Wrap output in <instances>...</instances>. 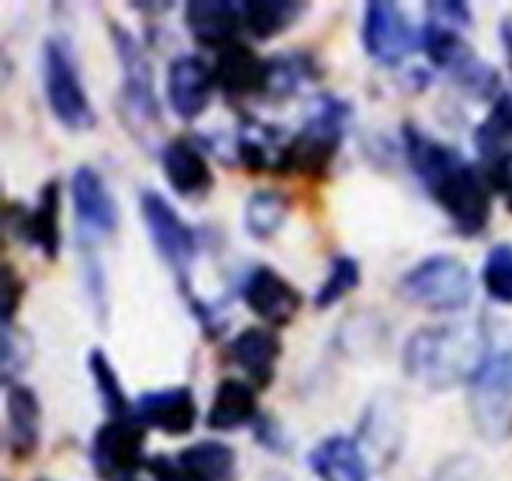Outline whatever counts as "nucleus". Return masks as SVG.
<instances>
[{
	"instance_id": "9",
	"label": "nucleus",
	"mask_w": 512,
	"mask_h": 481,
	"mask_svg": "<svg viewBox=\"0 0 512 481\" xmlns=\"http://www.w3.org/2000/svg\"><path fill=\"white\" fill-rule=\"evenodd\" d=\"M139 205L154 249L162 256L164 264L175 272L182 292H190V264L198 254V236L157 190L141 192Z\"/></svg>"
},
{
	"instance_id": "8",
	"label": "nucleus",
	"mask_w": 512,
	"mask_h": 481,
	"mask_svg": "<svg viewBox=\"0 0 512 481\" xmlns=\"http://www.w3.org/2000/svg\"><path fill=\"white\" fill-rule=\"evenodd\" d=\"M469 415L484 438H505L512 430V351H497L469 379Z\"/></svg>"
},
{
	"instance_id": "7",
	"label": "nucleus",
	"mask_w": 512,
	"mask_h": 481,
	"mask_svg": "<svg viewBox=\"0 0 512 481\" xmlns=\"http://www.w3.org/2000/svg\"><path fill=\"white\" fill-rule=\"evenodd\" d=\"M113 44L121 59L123 82H121V116L126 126L136 131L139 139H144V128H157L159 123V103L154 93V72L144 47L134 34L123 29L121 24H111Z\"/></svg>"
},
{
	"instance_id": "22",
	"label": "nucleus",
	"mask_w": 512,
	"mask_h": 481,
	"mask_svg": "<svg viewBox=\"0 0 512 481\" xmlns=\"http://www.w3.org/2000/svg\"><path fill=\"white\" fill-rule=\"evenodd\" d=\"M256 387L251 382H244L239 377H226L218 382L213 400L208 407V423L210 430H236L241 425L251 423L256 418Z\"/></svg>"
},
{
	"instance_id": "6",
	"label": "nucleus",
	"mask_w": 512,
	"mask_h": 481,
	"mask_svg": "<svg viewBox=\"0 0 512 481\" xmlns=\"http://www.w3.org/2000/svg\"><path fill=\"white\" fill-rule=\"evenodd\" d=\"M420 49L428 54V59L438 70L454 77L466 93L477 95V98H492L500 90V75L495 67L474 54L459 29L425 21L420 29Z\"/></svg>"
},
{
	"instance_id": "19",
	"label": "nucleus",
	"mask_w": 512,
	"mask_h": 481,
	"mask_svg": "<svg viewBox=\"0 0 512 481\" xmlns=\"http://www.w3.org/2000/svg\"><path fill=\"white\" fill-rule=\"evenodd\" d=\"M185 26L198 44L223 49L236 41V34L244 26V11L241 3L228 0H190L185 6Z\"/></svg>"
},
{
	"instance_id": "11",
	"label": "nucleus",
	"mask_w": 512,
	"mask_h": 481,
	"mask_svg": "<svg viewBox=\"0 0 512 481\" xmlns=\"http://www.w3.org/2000/svg\"><path fill=\"white\" fill-rule=\"evenodd\" d=\"M361 44L374 62L395 67L420 47V29H413L400 6L387 0H374L364 8Z\"/></svg>"
},
{
	"instance_id": "39",
	"label": "nucleus",
	"mask_w": 512,
	"mask_h": 481,
	"mask_svg": "<svg viewBox=\"0 0 512 481\" xmlns=\"http://www.w3.org/2000/svg\"><path fill=\"white\" fill-rule=\"evenodd\" d=\"M123 481H136V479H123Z\"/></svg>"
},
{
	"instance_id": "17",
	"label": "nucleus",
	"mask_w": 512,
	"mask_h": 481,
	"mask_svg": "<svg viewBox=\"0 0 512 481\" xmlns=\"http://www.w3.org/2000/svg\"><path fill=\"white\" fill-rule=\"evenodd\" d=\"M162 172L167 177L169 187L182 195V198H203L213 190L216 177L210 169L208 159L200 151V146L190 139H172L162 149Z\"/></svg>"
},
{
	"instance_id": "38",
	"label": "nucleus",
	"mask_w": 512,
	"mask_h": 481,
	"mask_svg": "<svg viewBox=\"0 0 512 481\" xmlns=\"http://www.w3.org/2000/svg\"><path fill=\"white\" fill-rule=\"evenodd\" d=\"M36 481H52V479H36Z\"/></svg>"
},
{
	"instance_id": "13",
	"label": "nucleus",
	"mask_w": 512,
	"mask_h": 481,
	"mask_svg": "<svg viewBox=\"0 0 512 481\" xmlns=\"http://www.w3.org/2000/svg\"><path fill=\"white\" fill-rule=\"evenodd\" d=\"M241 297H244L246 308L256 318L264 320L269 328H282V325L292 323V318L300 313V305H303V295L267 264L251 269L249 277L244 279V287H241Z\"/></svg>"
},
{
	"instance_id": "34",
	"label": "nucleus",
	"mask_w": 512,
	"mask_h": 481,
	"mask_svg": "<svg viewBox=\"0 0 512 481\" xmlns=\"http://www.w3.org/2000/svg\"><path fill=\"white\" fill-rule=\"evenodd\" d=\"M425 11H428V21L451 26V29L472 24V13H469L466 3H428Z\"/></svg>"
},
{
	"instance_id": "4",
	"label": "nucleus",
	"mask_w": 512,
	"mask_h": 481,
	"mask_svg": "<svg viewBox=\"0 0 512 481\" xmlns=\"http://www.w3.org/2000/svg\"><path fill=\"white\" fill-rule=\"evenodd\" d=\"M397 292L415 308L431 313H454L472 302L474 282L472 272L459 256L433 254L402 274Z\"/></svg>"
},
{
	"instance_id": "16",
	"label": "nucleus",
	"mask_w": 512,
	"mask_h": 481,
	"mask_svg": "<svg viewBox=\"0 0 512 481\" xmlns=\"http://www.w3.org/2000/svg\"><path fill=\"white\" fill-rule=\"evenodd\" d=\"M134 415L164 435H187L198 423V402L190 387L152 389L136 397Z\"/></svg>"
},
{
	"instance_id": "26",
	"label": "nucleus",
	"mask_w": 512,
	"mask_h": 481,
	"mask_svg": "<svg viewBox=\"0 0 512 481\" xmlns=\"http://www.w3.org/2000/svg\"><path fill=\"white\" fill-rule=\"evenodd\" d=\"M241 11H244V26L251 36L272 39L295 24L305 6L292 0H249V3H241Z\"/></svg>"
},
{
	"instance_id": "25",
	"label": "nucleus",
	"mask_w": 512,
	"mask_h": 481,
	"mask_svg": "<svg viewBox=\"0 0 512 481\" xmlns=\"http://www.w3.org/2000/svg\"><path fill=\"white\" fill-rule=\"evenodd\" d=\"M175 458L190 481H231L236 474V453L221 441L192 443Z\"/></svg>"
},
{
	"instance_id": "31",
	"label": "nucleus",
	"mask_w": 512,
	"mask_h": 481,
	"mask_svg": "<svg viewBox=\"0 0 512 481\" xmlns=\"http://www.w3.org/2000/svg\"><path fill=\"white\" fill-rule=\"evenodd\" d=\"M482 287L500 305H512V244H497L482 264Z\"/></svg>"
},
{
	"instance_id": "30",
	"label": "nucleus",
	"mask_w": 512,
	"mask_h": 481,
	"mask_svg": "<svg viewBox=\"0 0 512 481\" xmlns=\"http://www.w3.org/2000/svg\"><path fill=\"white\" fill-rule=\"evenodd\" d=\"M361 282V269L359 261L351 259V256L341 254L331 261V269H328V277L323 279V284L315 292L313 302L318 310H328L331 305L344 300L349 292H354Z\"/></svg>"
},
{
	"instance_id": "20",
	"label": "nucleus",
	"mask_w": 512,
	"mask_h": 481,
	"mask_svg": "<svg viewBox=\"0 0 512 481\" xmlns=\"http://www.w3.org/2000/svg\"><path fill=\"white\" fill-rule=\"evenodd\" d=\"M13 231L24 238L26 244L39 249L47 259H57L59 244V182L52 180L41 187L39 200L31 210L18 208V218H11Z\"/></svg>"
},
{
	"instance_id": "21",
	"label": "nucleus",
	"mask_w": 512,
	"mask_h": 481,
	"mask_svg": "<svg viewBox=\"0 0 512 481\" xmlns=\"http://www.w3.org/2000/svg\"><path fill=\"white\" fill-rule=\"evenodd\" d=\"M282 354L277 331L264 325H249L228 343V359L249 374L254 387H267L274 379V364Z\"/></svg>"
},
{
	"instance_id": "28",
	"label": "nucleus",
	"mask_w": 512,
	"mask_h": 481,
	"mask_svg": "<svg viewBox=\"0 0 512 481\" xmlns=\"http://www.w3.org/2000/svg\"><path fill=\"white\" fill-rule=\"evenodd\" d=\"M88 371L95 389H98L100 405L105 407V412H108L111 418L134 415V405H131L128 395L123 392V384L116 374V366H113L111 359L105 356L103 348H93L88 354Z\"/></svg>"
},
{
	"instance_id": "15",
	"label": "nucleus",
	"mask_w": 512,
	"mask_h": 481,
	"mask_svg": "<svg viewBox=\"0 0 512 481\" xmlns=\"http://www.w3.org/2000/svg\"><path fill=\"white\" fill-rule=\"evenodd\" d=\"M213 77H216V87L228 100L267 95L269 59L259 57L251 44L236 39L218 49Z\"/></svg>"
},
{
	"instance_id": "18",
	"label": "nucleus",
	"mask_w": 512,
	"mask_h": 481,
	"mask_svg": "<svg viewBox=\"0 0 512 481\" xmlns=\"http://www.w3.org/2000/svg\"><path fill=\"white\" fill-rule=\"evenodd\" d=\"M41 405L31 387L6 382V448L13 458H29L39 448Z\"/></svg>"
},
{
	"instance_id": "35",
	"label": "nucleus",
	"mask_w": 512,
	"mask_h": 481,
	"mask_svg": "<svg viewBox=\"0 0 512 481\" xmlns=\"http://www.w3.org/2000/svg\"><path fill=\"white\" fill-rule=\"evenodd\" d=\"M21 297H24V282L16 274L13 264H3V328L13 323Z\"/></svg>"
},
{
	"instance_id": "23",
	"label": "nucleus",
	"mask_w": 512,
	"mask_h": 481,
	"mask_svg": "<svg viewBox=\"0 0 512 481\" xmlns=\"http://www.w3.org/2000/svg\"><path fill=\"white\" fill-rule=\"evenodd\" d=\"M310 469L320 481H367V461L349 435H331L310 453Z\"/></svg>"
},
{
	"instance_id": "1",
	"label": "nucleus",
	"mask_w": 512,
	"mask_h": 481,
	"mask_svg": "<svg viewBox=\"0 0 512 481\" xmlns=\"http://www.w3.org/2000/svg\"><path fill=\"white\" fill-rule=\"evenodd\" d=\"M402 146L415 177L423 182L456 231L461 236L482 233L492 215L487 174L466 162L459 149L436 141L413 123H405L402 128Z\"/></svg>"
},
{
	"instance_id": "12",
	"label": "nucleus",
	"mask_w": 512,
	"mask_h": 481,
	"mask_svg": "<svg viewBox=\"0 0 512 481\" xmlns=\"http://www.w3.org/2000/svg\"><path fill=\"white\" fill-rule=\"evenodd\" d=\"M72 210H75L80 246H93L100 238L111 236L118 226V208L111 190L98 169L82 164L70 180Z\"/></svg>"
},
{
	"instance_id": "36",
	"label": "nucleus",
	"mask_w": 512,
	"mask_h": 481,
	"mask_svg": "<svg viewBox=\"0 0 512 481\" xmlns=\"http://www.w3.org/2000/svg\"><path fill=\"white\" fill-rule=\"evenodd\" d=\"M146 469H149V474H152L157 481H190L185 476V471L180 469V464H177V458L164 456V453L149 458Z\"/></svg>"
},
{
	"instance_id": "10",
	"label": "nucleus",
	"mask_w": 512,
	"mask_h": 481,
	"mask_svg": "<svg viewBox=\"0 0 512 481\" xmlns=\"http://www.w3.org/2000/svg\"><path fill=\"white\" fill-rule=\"evenodd\" d=\"M146 425L136 415L108 418L90 441V464L100 479H134L136 471L146 466Z\"/></svg>"
},
{
	"instance_id": "24",
	"label": "nucleus",
	"mask_w": 512,
	"mask_h": 481,
	"mask_svg": "<svg viewBox=\"0 0 512 481\" xmlns=\"http://www.w3.org/2000/svg\"><path fill=\"white\" fill-rule=\"evenodd\" d=\"M287 141H282V131L274 126H267L264 121L256 118H246L236 136V157L244 167L251 172H264V169H274L280 172L282 151H285Z\"/></svg>"
},
{
	"instance_id": "14",
	"label": "nucleus",
	"mask_w": 512,
	"mask_h": 481,
	"mask_svg": "<svg viewBox=\"0 0 512 481\" xmlns=\"http://www.w3.org/2000/svg\"><path fill=\"white\" fill-rule=\"evenodd\" d=\"M213 90H216L213 67L198 54H180L167 64L169 108L182 121H195L203 116Z\"/></svg>"
},
{
	"instance_id": "37",
	"label": "nucleus",
	"mask_w": 512,
	"mask_h": 481,
	"mask_svg": "<svg viewBox=\"0 0 512 481\" xmlns=\"http://www.w3.org/2000/svg\"><path fill=\"white\" fill-rule=\"evenodd\" d=\"M500 41H502V49H505L507 64L512 67V13H507L505 18H500Z\"/></svg>"
},
{
	"instance_id": "33",
	"label": "nucleus",
	"mask_w": 512,
	"mask_h": 481,
	"mask_svg": "<svg viewBox=\"0 0 512 481\" xmlns=\"http://www.w3.org/2000/svg\"><path fill=\"white\" fill-rule=\"evenodd\" d=\"M487 182L492 190H497L505 198L507 210L512 213V149L489 164Z\"/></svg>"
},
{
	"instance_id": "5",
	"label": "nucleus",
	"mask_w": 512,
	"mask_h": 481,
	"mask_svg": "<svg viewBox=\"0 0 512 481\" xmlns=\"http://www.w3.org/2000/svg\"><path fill=\"white\" fill-rule=\"evenodd\" d=\"M41 80L49 111L70 131H88L95 126V111L80 80L70 41L49 36L41 54Z\"/></svg>"
},
{
	"instance_id": "27",
	"label": "nucleus",
	"mask_w": 512,
	"mask_h": 481,
	"mask_svg": "<svg viewBox=\"0 0 512 481\" xmlns=\"http://www.w3.org/2000/svg\"><path fill=\"white\" fill-rule=\"evenodd\" d=\"M290 213V200L280 190L251 192L244 208V226L251 238H269L280 231Z\"/></svg>"
},
{
	"instance_id": "3",
	"label": "nucleus",
	"mask_w": 512,
	"mask_h": 481,
	"mask_svg": "<svg viewBox=\"0 0 512 481\" xmlns=\"http://www.w3.org/2000/svg\"><path fill=\"white\" fill-rule=\"evenodd\" d=\"M349 116L351 108L346 100L336 95H320L310 108L303 128L285 144L280 172L323 177L341 149Z\"/></svg>"
},
{
	"instance_id": "29",
	"label": "nucleus",
	"mask_w": 512,
	"mask_h": 481,
	"mask_svg": "<svg viewBox=\"0 0 512 481\" xmlns=\"http://www.w3.org/2000/svg\"><path fill=\"white\" fill-rule=\"evenodd\" d=\"M512 141V95L502 93L500 98L495 100L489 116L474 128V144H477V151L482 157L492 159L495 162L497 157L507 154L505 146Z\"/></svg>"
},
{
	"instance_id": "2",
	"label": "nucleus",
	"mask_w": 512,
	"mask_h": 481,
	"mask_svg": "<svg viewBox=\"0 0 512 481\" xmlns=\"http://www.w3.org/2000/svg\"><path fill=\"white\" fill-rule=\"evenodd\" d=\"M487 356V338L479 325L443 323L420 328L408 338L402 366L418 384L448 389L461 379H472Z\"/></svg>"
},
{
	"instance_id": "32",
	"label": "nucleus",
	"mask_w": 512,
	"mask_h": 481,
	"mask_svg": "<svg viewBox=\"0 0 512 481\" xmlns=\"http://www.w3.org/2000/svg\"><path fill=\"white\" fill-rule=\"evenodd\" d=\"M313 72V64L303 54H280V57L269 59V85L267 95L274 98H287L303 85L305 80H310Z\"/></svg>"
}]
</instances>
